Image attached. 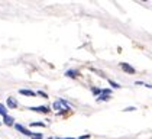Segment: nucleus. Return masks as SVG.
I'll use <instances>...</instances> for the list:
<instances>
[{
    "label": "nucleus",
    "instance_id": "39448f33",
    "mask_svg": "<svg viewBox=\"0 0 152 139\" xmlns=\"http://www.w3.org/2000/svg\"><path fill=\"white\" fill-rule=\"evenodd\" d=\"M6 107H9V109H16L18 107V100L15 99V97H7V100H6Z\"/></svg>",
    "mask_w": 152,
    "mask_h": 139
},
{
    "label": "nucleus",
    "instance_id": "423d86ee",
    "mask_svg": "<svg viewBox=\"0 0 152 139\" xmlns=\"http://www.w3.org/2000/svg\"><path fill=\"white\" fill-rule=\"evenodd\" d=\"M3 123H4L6 126H13V125H15V119H13L12 116L6 115V116H3Z\"/></svg>",
    "mask_w": 152,
    "mask_h": 139
},
{
    "label": "nucleus",
    "instance_id": "ddd939ff",
    "mask_svg": "<svg viewBox=\"0 0 152 139\" xmlns=\"http://www.w3.org/2000/svg\"><path fill=\"white\" fill-rule=\"evenodd\" d=\"M100 94H106V96H110V94H112V90H110V89H102Z\"/></svg>",
    "mask_w": 152,
    "mask_h": 139
},
{
    "label": "nucleus",
    "instance_id": "f8f14e48",
    "mask_svg": "<svg viewBox=\"0 0 152 139\" xmlns=\"http://www.w3.org/2000/svg\"><path fill=\"white\" fill-rule=\"evenodd\" d=\"M109 84H110L113 89H120V84H117L116 81H113V80H109Z\"/></svg>",
    "mask_w": 152,
    "mask_h": 139
},
{
    "label": "nucleus",
    "instance_id": "6ab92c4d",
    "mask_svg": "<svg viewBox=\"0 0 152 139\" xmlns=\"http://www.w3.org/2000/svg\"><path fill=\"white\" fill-rule=\"evenodd\" d=\"M135 84H138V86H143V84H145V83H143V81H136V83H135Z\"/></svg>",
    "mask_w": 152,
    "mask_h": 139
},
{
    "label": "nucleus",
    "instance_id": "2eb2a0df",
    "mask_svg": "<svg viewBox=\"0 0 152 139\" xmlns=\"http://www.w3.org/2000/svg\"><path fill=\"white\" fill-rule=\"evenodd\" d=\"M32 139H44V136H42V133H34Z\"/></svg>",
    "mask_w": 152,
    "mask_h": 139
},
{
    "label": "nucleus",
    "instance_id": "aec40b11",
    "mask_svg": "<svg viewBox=\"0 0 152 139\" xmlns=\"http://www.w3.org/2000/svg\"><path fill=\"white\" fill-rule=\"evenodd\" d=\"M145 87H148V89H152V84H143Z\"/></svg>",
    "mask_w": 152,
    "mask_h": 139
},
{
    "label": "nucleus",
    "instance_id": "1a4fd4ad",
    "mask_svg": "<svg viewBox=\"0 0 152 139\" xmlns=\"http://www.w3.org/2000/svg\"><path fill=\"white\" fill-rule=\"evenodd\" d=\"M0 115H1V116L7 115V107H6L4 104H0Z\"/></svg>",
    "mask_w": 152,
    "mask_h": 139
},
{
    "label": "nucleus",
    "instance_id": "4be33fe9",
    "mask_svg": "<svg viewBox=\"0 0 152 139\" xmlns=\"http://www.w3.org/2000/svg\"><path fill=\"white\" fill-rule=\"evenodd\" d=\"M0 125H1V122H0Z\"/></svg>",
    "mask_w": 152,
    "mask_h": 139
},
{
    "label": "nucleus",
    "instance_id": "4468645a",
    "mask_svg": "<svg viewBox=\"0 0 152 139\" xmlns=\"http://www.w3.org/2000/svg\"><path fill=\"white\" fill-rule=\"evenodd\" d=\"M91 91H93L94 96H99V94H100V91H102V89H97V87H93V89H91Z\"/></svg>",
    "mask_w": 152,
    "mask_h": 139
},
{
    "label": "nucleus",
    "instance_id": "f257e3e1",
    "mask_svg": "<svg viewBox=\"0 0 152 139\" xmlns=\"http://www.w3.org/2000/svg\"><path fill=\"white\" fill-rule=\"evenodd\" d=\"M70 107H71V104L68 103V102H65L64 99H59V100H57V102H54V104H52L54 112H55L58 116L65 115V113L70 110Z\"/></svg>",
    "mask_w": 152,
    "mask_h": 139
},
{
    "label": "nucleus",
    "instance_id": "9b49d317",
    "mask_svg": "<svg viewBox=\"0 0 152 139\" xmlns=\"http://www.w3.org/2000/svg\"><path fill=\"white\" fill-rule=\"evenodd\" d=\"M31 126H34V127H45V123H44V122H32V123H31Z\"/></svg>",
    "mask_w": 152,
    "mask_h": 139
},
{
    "label": "nucleus",
    "instance_id": "f3484780",
    "mask_svg": "<svg viewBox=\"0 0 152 139\" xmlns=\"http://www.w3.org/2000/svg\"><path fill=\"white\" fill-rule=\"evenodd\" d=\"M132 110H136V107H128V109H125V112H132Z\"/></svg>",
    "mask_w": 152,
    "mask_h": 139
},
{
    "label": "nucleus",
    "instance_id": "a211bd4d",
    "mask_svg": "<svg viewBox=\"0 0 152 139\" xmlns=\"http://www.w3.org/2000/svg\"><path fill=\"white\" fill-rule=\"evenodd\" d=\"M78 139H90V135H83V136H80Z\"/></svg>",
    "mask_w": 152,
    "mask_h": 139
},
{
    "label": "nucleus",
    "instance_id": "20e7f679",
    "mask_svg": "<svg viewBox=\"0 0 152 139\" xmlns=\"http://www.w3.org/2000/svg\"><path fill=\"white\" fill-rule=\"evenodd\" d=\"M120 67L123 68V71H125V72H128V74H135V72H136V70L133 68L132 65L126 64V62H122V64H120Z\"/></svg>",
    "mask_w": 152,
    "mask_h": 139
},
{
    "label": "nucleus",
    "instance_id": "412c9836",
    "mask_svg": "<svg viewBox=\"0 0 152 139\" xmlns=\"http://www.w3.org/2000/svg\"><path fill=\"white\" fill-rule=\"evenodd\" d=\"M61 139H75V138H61Z\"/></svg>",
    "mask_w": 152,
    "mask_h": 139
},
{
    "label": "nucleus",
    "instance_id": "7ed1b4c3",
    "mask_svg": "<svg viewBox=\"0 0 152 139\" xmlns=\"http://www.w3.org/2000/svg\"><path fill=\"white\" fill-rule=\"evenodd\" d=\"M28 109H29V110H32V112L44 113V115L49 113V107H48V106H38V107H28Z\"/></svg>",
    "mask_w": 152,
    "mask_h": 139
},
{
    "label": "nucleus",
    "instance_id": "9d476101",
    "mask_svg": "<svg viewBox=\"0 0 152 139\" xmlns=\"http://www.w3.org/2000/svg\"><path fill=\"white\" fill-rule=\"evenodd\" d=\"M110 96H97V102H109Z\"/></svg>",
    "mask_w": 152,
    "mask_h": 139
},
{
    "label": "nucleus",
    "instance_id": "0eeeda50",
    "mask_svg": "<svg viewBox=\"0 0 152 139\" xmlns=\"http://www.w3.org/2000/svg\"><path fill=\"white\" fill-rule=\"evenodd\" d=\"M19 94H23V96H26V97H35L36 96L35 91L28 90V89H20V90H19Z\"/></svg>",
    "mask_w": 152,
    "mask_h": 139
},
{
    "label": "nucleus",
    "instance_id": "dca6fc26",
    "mask_svg": "<svg viewBox=\"0 0 152 139\" xmlns=\"http://www.w3.org/2000/svg\"><path fill=\"white\" fill-rule=\"evenodd\" d=\"M36 96H41V97H44V99H48V94L45 91H38L36 93Z\"/></svg>",
    "mask_w": 152,
    "mask_h": 139
},
{
    "label": "nucleus",
    "instance_id": "f03ea898",
    "mask_svg": "<svg viewBox=\"0 0 152 139\" xmlns=\"http://www.w3.org/2000/svg\"><path fill=\"white\" fill-rule=\"evenodd\" d=\"M13 126H15V129H16L18 132H20V133H23V135H26V136H31V138H32L34 132H32V130H29V129H26L23 125H20V123H15Z\"/></svg>",
    "mask_w": 152,
    "mask_h": 139
},
{
    "label": "nucleus",
    "instance_id": "6e6552de",
    "mask_svg": "<svg viewBox=\"0 0 152 139\" xmlns=\"http://www.w3.org/2000/svg\"><path fill=\"white\" fill-rule=\"evenodd\" d=\"M65 75L70 77V78H77V77L80 75V72H78L77 70H67V71H65Z\"/></svg>",
    "mask_w": 152,
    "mask_h": 139
}]
</instances>
